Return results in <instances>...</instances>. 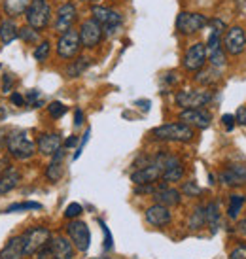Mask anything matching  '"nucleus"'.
I'll use <instances>...</instances> for the list:
<instances>
[{
    "mask_svg": "<svg viewBox=\"0 0 246 259\" xmlns=\"http://www.w3.org/2000/svg\"><path fill=\"white\" fill-rule=\"evenodd\" d=\"M152 137L163 142H191L193 140V127L186 123H165L152 131Z\"/></svg>",
    "mask_w": 246,
    "mask_h": 259,
    "instance_id": "1",
    "label": "nucleus"
},
{
    "mask_svg": "<svg viewBox=\"0 0 246 259\" xmlns=\"http://www.w3.org/2000/svg\"><path fill=\"white\" fill-rule=\"evenodd\" d=\"M165 155L167 153H157L155 157L148 163L146 166H140L135 172L131 174V182L135 186H144V184H155L163 176V168H165Z\"/></svg>",
    "mask_w": 246,
    "mask_h": 259,
    "instance_id": "2",
    "label": "nucleus"
},
{
    "mask_svg": "<svg viewBox=\"0 0 246 259\" xmlns=\"http://www.w3.org/2000/svg\"><path fill=\"white\" fill-rule=\"evenodd\" d=\"M6 146L10 155L14 159H19V161H27L36 153V144L27 137L25 131H14L6 138Z\"/></svg>",
    "mask_w": 246,
    "mask_h": 259,
    "instance_id": "3",
    "label": "nucleus"
},
{
    "mask_svg": "<svg viewBox=\"0 0 246 259\" xmlns=\"http://www.w3.org/2000/svg\"><path fill=\"white\" fill-rule=\"evenodd\" d=\"M25 19L27 25L38 32L46 29L51 21V6L48 4V0H30L25 12Z\"/></svg>",
    "mask_w": 246,
    "mask_h": 259,
    "instance_id": "4",
    "label": "nucleus"
},
{
    "mask_svg": "<svg viewBox=\"0 0 246 259\" xmlns=\"http://www.w3.org/2000/svg\"><path fill=\"white\" fill-rule=\"evenodd\" d=\"M74 244L66 237H51L50 242L36 253V259H72Z\"/></svg>",
    "mask_w": 246,
    "mask_h": 259,
    "instance_id": "5",
    "label": "nucleus"
},
{
    "mask_svg": "<svg viewBox=\"0 0 246 259\" xmlns=\"http://www.w3.org/2000/svg\"><path fill=\"white\" fill-rule=\"evenodd\" d=\"M214 99V93L209 89H184L178 91L174 97L176 106H180L182 110L186 108H203L210 101Z\"/></svg>",
    "mask_w": 246,
    "mask_h": 259,
    "instance_id": "6",
    "label": "nucleus"
},
{
    "mask_svg": "<svg viewBox=\"0 0 246 259\" xmlns=\"http://www.w3.org/2000/svg\"><path fill=\"white\" fill-rule=\"evenodd\" d=\"M91 15H93V19L99 25L102 27L104 30V34H114L119 27H121V14L116 12V10H112V8H106V6H99V4H95L91 8Z\"/></svg>",
    "mask_w": 246,
    "mask_h": 259,
    "instance_id": "7",
    "label": "nucleus"
},
{
    "mask_svg": "<svg viewBox=\"0 0 246 259\" xmlns=\"http://www.w3.org/2000/svg\"><path fill=\"white\" fill-rule=\"evenodd\" d=\"M209 25V17L197 12H180L176 17V30L184 36H191Z\"/></svg>",
    "mask_w": 246,
    "mask_h": 259,
    "instance_id": "8",
    "label": "nucleus"
},
{
    "mask_svg": "<svg viewBox=\"0 0 246 259\" xmlns=\"http://www.w3.org/2000/svg\"><path fill=\"white\" fill-rule=\"evenodd\" d=\"M51 231L48 227H32L23 235V248L25 255H34L50 242Z\"/></svg>",
    "mask_w": 246,
    "mask_h": 259,
    "instance_id": "9",
    "label": "nucleus"
},
{
    "mask_svg": "<svg viewBox=\"0 0 246 259\" xmlns=\"http://www.w3.org/2000/svg\"><path fill=\"white\" fill-rule=\"evenodd\" d=\"M224 44V50L227 55H233V57H239L242 55L246 50V32L242 27L235 25V27H229L225 30V36L222 40Z\"/></svg>",
    "mask_w": 246,
    "mask_h": 259,
    "instance_id": "10",
    "label": "nucleus"
},
{
    "mask_svg": "<svg viewBox=\"0 0 246 259\" xmlns=\"http://www.w3.org/2000/svg\"><path fill=\"white\" fill-rule=\"evenodd\" d=\"M66 235L70 238V242L74 244L76 250L80 252H87L89 244H91V233L87 223L80 222V220H72V222L66 225Z\"/></svg>",
    "mask_w": 246,
    "mask_h": 259,
    "instance_id": "11",
    "label": "nucleus"
},
{
    "mask_svg": "<svg viewBox=\"0 0 246 259\" xmlns=\"http://www.w3.org/2000/svg\"><path fill=\"white\" fill-rule=\"evenodd\" d=\"M78 34H80L81 48L93 50V48H97V46L102 42V38H104V30H102L101 25L91 17V19H86V21L81 23Z\"/></svg>",
    "mask_w": 246,
    "mask_h": 259,
    "instance_id": "12",
    "label": "nucleus"
},
{
    "mask_svg": "<svg viewBox=\"0 0 246 259\" xmlns=\"http://www.w3.org/2000/svg\"><path fill=\"white\" fill-rule=\"evenodd\" d=\"M207 65V46L203 42H195L189 46L188 51L182 57V66L188 72H199Z\"/></svg>",
    "mask_w": 246,
    "mask_h": 259,
    "instance_id": "13",
    "label": "nucleus"
},
{
    "mask_svg": "<svg viewBox=\"0 0 246 259\" xmlns=\"http://www.w3.org/2000/svg\"><path fill=\"white\" fill-rule=\"evenodd\" d=\"M81 50V42H80V34H78V30H66L63 32L57 40V55L61 59H74Z\"/></svg>",
    "mask_w": 246,
    "mask_h": 259,
    "instance_id": "14",
    "label": "nucleus"
},
{
    "mask_svg": "<svg viewBox=\"0 0 246 259\" xmlns=\"http://www.w3.org/2000/svg\"><path fill=\"white\" fill-rule=\"evenodd\" d=\"M76 19H78V10H76V6H74L72 2H65V4L59 6L55 21H53V29L57 30L59 34H63V32L72 29Z\"/></svg>",
    "mask_w": 246,
    "mask_h": 259,
    "instance_id": "15",
    "label": "nucleus"
},
{
    "mask_svg": "<svg viewBox=\"0 0 246 259\" xmlns=\"http://www.w3.org/2000/svg\"><path fill=\"white\" fill-rule=\"evenodd\" d=\"M180 121L189 125V127H195V129H209L210 121H212V115L209 110L204 108H186L180 112Z\"/></svg>",
    "mask_w": 246,
    "mask_h": 259,
    "instance_id": "16",
    "label": "nucleus"
},
{
    "mask_svg": "<svg viewBox=\"0 0 246 259\" xmlns=\"http://www.w3.org/2000/svg\"><path fill=\"white\" fill-rule=\"evenodd\" d=\"M153 201L157 202V204H163V206L169 208V206H176V204H180L182 195H180L178 189L169 187L167 186V182H163V184H157V187H155Z\"/></svg>",
    "mask_w": 246,
    "mask_h": 259,
    "instance_id": "17",
    "label": "nucleus"
},
{
    "mask_svg": "<svg viewBox=\"0 0 246 259\" xmlns=\"http://www.w3.org/2000/svg\"><path fill=\"white\" fill-rule=\"evenodd\" d=\"M184 172H186V168H184V163L180 161L178 155H165V168H163V182H178L184 178Z\"/></svg>",
    "mask_w": 246,
    "mask_h": 259,
    "instance_id": "18",
    "label": "nucleus"
},
{
    "mask_svg": "<svg viewBox=\"0 0 246 259\" xmlns=\"http://www.w3.org/2000/svg\"><path fill=\"white\" fill-rule=\"evenodd\" d=\"M65 146L63 148H59L53 155H51V163L48 165L46 168V178L51 182V184H57L61 178H63V174H65V166H63V159H65Z\"/></svg>",
    "mask_w": 246,
    "mask_h": 259,
    "instance_id": "19",
    "label": "nucleus"
},
{
    "mask_svg": "<svg viewBox=\"0 0 246 259\" xmlns=\"http://www.w3.org/2000/svg\"><path fill=\"white\" fill-rule=\"evenodd\" d=\"M146 222L150 223V225H153V227H165V225H169L171 223V212H169V208L167 206H163V204H152L150 208H146Z\"/></svg>",
    "mask_w": 246,
    "mask_h": 259,
    "instance_id": "20",
    "label": "nucleus"
},
{
    "mask_svg": "<svg viewBox=\"0 0 246 259\" xmlns=\"http://www.w3.org/2000/svg\"><path fill=\"white\" fill-rule=\"evenodd\" d=\"M220 182L229 187H237V186H240V184H244L246 182V166H242V165L227 166L225 170L220 172Z\"/></svg>",
    "mask_w": 246,
    "mask_h": 259,
    "instance_id": "21",
    "label": "nucleus"
},
{
    "mask_svg": "<svg viewBox=\"0 0 246 259\" xmlns=\"http://www.w3.org/2000/svg\"><path fill=\"white\" fill-rule=\"evenodd\" d=\"M36 148L38 151L42 153V155H48L51 157L59 148H63V142H61V137H59L57 133H44L40 135L36 140Z\"/></svg>",
    "mask_w": 246,
    "mask_h": 259,
    "instance_id": "22",
    "label": "nucleus"
},
{
    "mask_svg": "<svg viewBox=\"0 0 246 259\" xmlns=\"http://www.w3.org/2000/svg\"><path fill=\"white\" fill-rule=\"evenodd\" d=\"M21 182V170L17 166H8L4 172L0 174V195H6L14 191Z\"/></svg>",
    "mask_w": 246,
    "mask_h": 259,
    "instance_id": "23",
    "label": "nucleus"
},
{
    "mask_svg": "<svg viewBox=\"0 0 246 259\" xmlns=\"http://www.w3.org/2000/svg\"><path fill=\"white\" fill-rule=\"evenodd\" d=\"M23 255H25L23 235L21 237H12L6 242V246L0 250V259H21Z\"/></svg>",
    "mask_w": 246,
    "mask_h": 259,
    "instance_id": "24",
    "label": "nucleus"
},
{
    "mask_svg": "<svg viewBox=\"0 0 246 259\" xmlns=\"http://www.w3.org/2000/svg\"><path fill=\"white\" fill-rule=\"evenodd\" d=\"M17 38H19V27L12 19H4L0 23V42L8 46V44L15 42Z\"/></svg>",
    "mask_w": 246,
    "mask_h": 259,
    "instance_id": "25",
    "label": "nucleus"
},
{
    "mask_svg": "<svg viewBox=\"0 0 246 259\" xmlns=\"http://www.w3.org/2000/svg\"><path fill=\"white\" fill-rule=\"evenodd\" d=\"M89 65H91V59L78 57L76 61H72V63L65 68V76L66 78H78V76H81V74L89 68Z\"/></svg>",
    "mask_w": 246,
    "mask_h": 259,
    "instance_id": "26",
    "label": "nucleus"
},
{
    "mask_svg": "<svg viewBox=\"0 0 246 259\" xmlns=\"http://www.w3.org/2000/svg\"><path fill=\"white\" fill-rule=\"evenodd\" d=\"M204 216H207V223H209V227L212 229V233H216L218 227H220V204L216 201L209 202L207 206H204Z\"/></svg>",
    "mask_w": 246,
    "mask_h": 259,
    "instance_id": "27",
    "label": "nucleus"
},
{
    "mask_svg": "<svg viewBox=\"0 0 246 259\" xmlns=\"http://www.w3.org/2000/svg\"><path fill=\"white\" fill-rule=\"evenodd\" d=\"M195 74H197L195 81L204 87L214 85L218 79H220V68H214V66H210V68H201V70Z\"/></svg>",
    "mask_w": 246,
    "mask_h": 259,
    "instance_id": "28",
    "label": "nucleus"
},
{
    "mask_svg": "<svg viewBox=\"0 0 246 259\" xmlns=\"http://www.w3.org/2000/svg\"><path fill=\"white\" fill-rule=\"evenodd\" d=\"M30 0H4V12L10 17H17L27 12Z\"/></svg>",
    "mask_w": 246,
    "mask_h": 259,
    "instance_id": "29",
    "label": "nucleus"
},
{
    "mask_svg": "<svg viewBox=\"0 0 246 259\" xmlns=\"http://www.w3.org/2000/svg\"><path fill=\"white\" fill-rule=\"evenodd\" d=\"M207 225V216H204V206H195V208L191 210V214H189L188 218V227L189 229H201V227H204Z\"/></svg>",
    "mask_w": 246,
    "mask_h": 259,
    "instance_id": "30",
    "label": "nucleus"
},
{
    "mask_svg": "<svg viewBox=\"0 0 246 259\" xmlns=\"http://www.w3.org/2000/svg\"><path fill=\"white\" fill-rule=\"evenodd\" d=\"M244 202H246V197L233 193L231 197H229V208H227V216L231 218V220H237L239 212L242 210V206H244Z\"/></svg>",
    "mask_w": 246,
    "mask_h": 259,
    "instance_id": "31",
    "label": "nucleus"
},
{
    "mask_svg": "<svg viewBox=\"0 0 246 259\" xmlns=\"http://www.w3.org/2000/svg\"><path fill=\"white\" fill-rule=\"evenodd\" d=\"M207 59H209L210 66H214V68H222V66H225V63H227V55H225L224 48L207 51Z\"/></svg>",
    "mask_w": 246,
    "mask_h": 259,
    "instance_id": "32",
    "label": "nucleus"
},
{
    "mask_svg": "<svg viewBox=\"0 0 246 259\" xmlns=\"http://www.w3.org/2000/svg\"><path fill=\"white\" fill-rule=\"evenodd\" d=\"M50 51H51V44L48 40H42V42L36 46V50L32 51V57L36 59L38 63H46L48 57H50Z\"/></svg>",
    "mask_w": 246,
    "mask_h": 259,
    "instance_id": "33",
    "label": "nucleus"
},
{
    "mask_svg": "<svg viewBox=\"0 0 246 259\" xmlns=\"http://www.w3.org/2000/svg\"><path fill=\"white\" fill-rule=\"evenodd\" d=\"M19 38H21L25 44H36L38 40H40V32L27 25V27H21V29H19Z\"/></svg>",
    "mask_w": 246,
    "mask_h": 259,
    "instance_id": "34",
    "label": "nucleus"
},
{
    "mask_svg": "<svg viewBox=\"0 0 246 259\" xmlns=\"http://www.w3.org/2000/svg\"><path fill=\"white\" fill-rule=\"evenodd\" d=\"M42 208V204L40 202H15V204H12V206H8L6 212H19V210H40Z\"/></svg>",
    "mask_w": 246,
    "mask_h": 259,
    "instance_id": "35",
    "label": "nucleus"
},
{
    "mask_svg": "<svg viewBox=\"0 0 246 259\" xmlns=\"http://www.w3.org/2000/svg\"><path fill=\"white\" fill-rule=\"evenodd\" d=\"M48 112L53 119H59V117H63L66 114V106L63 102H51L50 106H48Z\"/></svg>",
    "mask_w": 246,
    "mask_h": 259,
    "instance_id": "36",
    "label": "nucleus"
},
{
    "mask_svg": "<svg viewBox=\"0 0 246 259\" xmlns=\"http://www.w3.org/2000/svg\"><path fill=\"white\" fill-rule=\"evenodd\" d=\"M182 191L188 195V197H199V195L203 193V189L197 186V182H193V180L186 182V184L182 186Z\"/></svg>",
    "mask_w": 246,
    "mask_h": 259,
    "instance_id": "37",
    "label": "nucleus"
},
{
    "mask_svg": "<svg viewBox=\"0 0 246 259\" xmlns=\"http://www.w3.org/2000/svg\"><path fill=\"white\" fill-rule=\"evenodd\" d=\"M99 225H101L102 233H104V250L108 252V250H112V246H114V238H112V233H110V229L106 227V223L102 222V220H99Z\"/></svg>",
    "mask_w": 246,
    "mask_h": 259,
    "instance_id": "38",
    "label": "nucleus"
},
{
    "mask_svg": "<svg viewBox=\"0 0 246 259\" xmlns=\"http://www.w3.org/2000/svg\"><path fill=\"white\" fill-rule=\"evenodd\" d=\"M84 212V208H81V204H78V202H70L68 206H66L65 210V218H68V220H74V218H78Z\"/></svg>",
    "mask_w": 246,
    "mask_h": 259,
    "instance_id": "39",
    "label": "nucleus"
},
{
    "mask_svg": "<svg viewBox=\"0 0 246 259\" xmlns=\"http://www.w3.org/2000/svg\"><path fill=\"white\" fill-rule=\"evenodd\" d=\"M207 27H210V30L212 32H220V34H224V30L227 29V25H225L222 19H218V17H214V19H209V25Z\"/></svg>",
    "mask_w": 246,
    "mask_h": 259,
    "instance_id": "40",
    "label": "nucleus"
},
{
    "mask_svg": "<svg viewBox=\"0 0 246 259\" xmlns=\"http://www.w3.org/2000/svg\"><path fill=\"white\" fill-rule=\"evenodd\" d=\"M89 137H91V129H87L86 131V135H84V138H81L80 142H78V150H76V153H74V161H76V159L80 157L81 155V151H84V148H86V144L87 142H89Z\"/></svg>",
    "mask_w": 246,
    "mask_h": 259,
    "instance_id": "41",
    "label": "nucleus"
},
{
    "mask_svg": "<svg viewBox=\"0 0 246 259\" xmlns=\"http://www.w3.org/2000/svg\"><path fill=\"white\" fill-rule=\"evenodd\" d=\"M229 259H246V244L233 248L231 253H229Z\"/></svg>",
    "mask_w": 246,
    "mask_h": 259,
    "instance_id": "42",
    "label": "nucleus"
},
{
    "mask_svg": "<svg viewBox=\"0 0 246 259\" xmlns=\"http://www.w3.org/2000/svg\"><path fill=\"white\" fill-rule=\"evenodd\" d=\"M235 121L239 123V125H246V106H240L237 110V114H235Z\"/></svg>",
    "mask_w": 246,
    "mask_h": 259,
    "instance_id": "43",
    "label": "nucleus"
},
{
    "mask_svg": "<svg viewBox=\"0 0 246 259\" xmlns=\"http://www.w3.org/2000/svg\"><path fill=\"white\" fill-rule=\"evenodd\" d=\"M222 123L225 125L227 131H233V127H235V117H233L231 114H225V115H222Z\"/></svg>",
    "mask_w": 246,
    "mask_h": 259,
    "instance_id": "44",
    "label": "nucleus"
},
{
    "mask_svg": "<svg viewBox=\"0 0 246 259\" xmlns=\"http://www.w3.org/2000/svg\"><path fill=\"white\" fill-rule=\"evenodd\" d=\"M10 101L14 102L15 106H25L27 104V101H25V97L19 93H12V97H10Z\"/></svg>",
    "mask_w": 246,
    "mask_h": 259,
    "instance_id": "45",
    "label": "nucleus"
},
{
    "mask_svg": "<svg viewBox=\"0 0 246 259\" xmlns=\"http://www.w3.org/2000/svg\"><path fill=\"white\" fill-rule=\"evenodd\" d=\"M74 125H76V127L84 125V112H81L80 108H76V112H74Z\"/></svg>",
    "mask_w": 246,
    "mask_h": 259,
    "instance_id": "46",
    "label": "nucleus"
},
{
    "mask_svg": "<svg viewBox=\"0 0 246 259\" xmlns=\"http://www.w3.org/2000/svg\"><path fill=\"white\" fill-rule=\"evenodd\" d=\"M12 85H14V78H12V74H6L4 76V93L12 91Z\"/></svg>",
    "mask_w": 246,
    "mask_h": 259,
    "instance_id": "47",
    "label": "nucleus"
},
{
    "mask_svg": "<svg viewBox=\"0 0 246 259\" xmlns=\"http://www.w3.org/2000/svg\"><path fill=\"white\" fill-rule=\"evenodd\" d=\"M165 79H167V83H171V85H174L176 81H178V76H176V72H169L165 76Z\"/></svg>",
    "mask_w": 246,
    "mask_h": 259,
    "instance_id": "48",
    "label": "nucleus"
},
{
    "mask_svg": "<svg viewBox=\"0 0 246 259\" xmlns=\"http://www.w3.org/2000/svg\"><path fill=\"white\" fill-rule=\"evenodd\" d=\"M78 142H80V140H78V137H74V135H72V137L65 142V148H72V146H76Z\"/></svg>",
    "mask_w": 246,
    "mask_h": 259,
    "instance_id": "49",
    "label": "nucleus"
},
{
    "mask_svg": "<svg viewBox=\"0 0 246 259\" xmlns=\"http://www.w3.org/2000/svg\"><path fill=\"white\" fill-rule=\"evenodd\" d=\"M137 104L140 106V108H144V110L150 108V102H148V101H137Z\"/></svg>",
    "mask_w": 246,
    "mask_h": 259,
    "instance_id": "50",
    "label": "nucleus"
},
{
    "mask_svg": "<svg viewBox=\"0 0 246 259\" xmlns=\"http://www.w3.org/2000/svg\"><path fill=\"white\" fill-rule=\"evenodd\" d=\"M239 231L242 235H246V220H242V222L239 223Z\"/></svg>",
    "mask_w": 246,
    "mask_h": 259,
    "instance_id": "51",
    "label": "nucleus"
},
{
    "mask_svg": "<svg viewBox=\"0 0 246 259\" xmlns=\"http://www.w3.org/2000/svg\"><path fill=\"white\" fill-rule=\"evenodd\" d=\"M81 2H89V4H99L101 0H81Z\"/></svg>",
    "mask_w": 246,
    "mask_h": 259,
    "instance_id": "52",
    "label": "nucleus"
}]
</instances>
